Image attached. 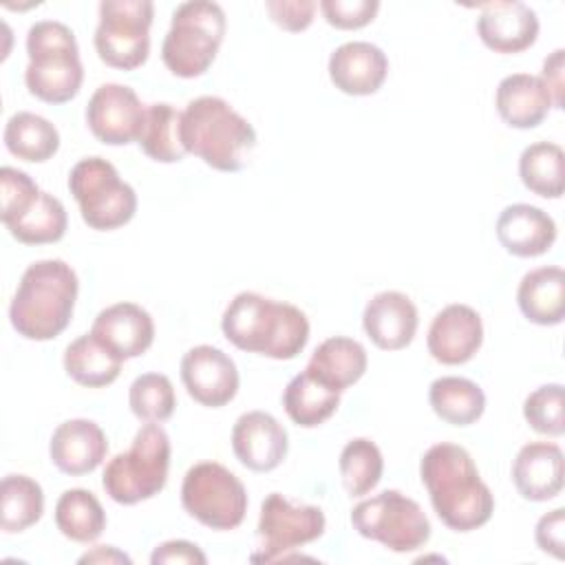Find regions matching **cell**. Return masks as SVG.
Instances as JSON below:
<instances>
[{
  "instance_id": "1",
  "label": "cell",
  "mask_w": 565,
  "mask_h": 565,
  "mask_svg": "<svg viewBox=\"0 0 565 565\" xmlns=\"http://www.w3.org/2000/svg\"><path fill=\"white\" fill-rule=\"evenodd\" d=\"M419 477L446 527L472 532L490 521L494 497L466 448L450 441L430 446L419 461Z\"/></svg>"
},
{
  "instance_id": "2",
  "label": "cell",
  "mask_w": 565,
  "mask_h": 565,
  "mask_svg": "<svg viewBox=\"0 0 565 565\" xmlns=\"http://www.w3.org/2000/svg\"><path fill=\"white\" fill-rule=\"evenodd\" d=\"M221 329L236 349L271 360H294L309 342L305 311L256 291H241L230 300Z\"/></svg>"
},
{
  "instance_id": "3",
  "label": "cell",
  "mask_w": 565,
  "mask_h": 565,
  "mask_svg": "<svg viewBox=\"0 0 565 565\" xmlns=\"http://www.w3.org/2000/svg\"><path fill=\"white\" fill-rule=\"evenodd\" d=\"M77 291L79 280L68 263L60 258L31 263L9 305L11 327L35 342L57 338L73 318Z\"/></svg>"
},
{
  "instance_id": "4",
  "label": "cell",
  "mask_w": 565,
  "mask_h": 565,
  "mask_svg": "<svg viewBox=\"0 0 565 565\" xmlns=\"http://www.w3.org/2000/svg\"><path fill=\"white\" fill-rule=\"evenodd\" d=\"M181 141L212 170L238 172L249 163L256 148V130L230 102L203 95L181 113Z\"/></svg>"
},
{
  "instance_id": "5",
  "label": "cell",
  "mask_w": 565,
  "mask_h": 565,
  "mask_svg": "<svg viewBox=\"0 0 565 565\" xmlns=\"http://www.w3.org/2000/svg\"><path fill=\"white\" fill-rule=\"evenodd\" d=\"M29 64L24 84L46 104L71 102L84 82V66L75 33L57 20H40L26 31Z\"/></svg>"
},
{
  "instance_id": "6",
  "label": "cell",
  "mask_w": 565,
  "mask_h": 565,
  "mask_svg": "<svg viewBox=\"0 0 565 565\" xmlns=\"http://www.w3.org/2000/svg\"><path fill=\"white\" fill-rule=\"evenodd\" d=\"M225 29L227 20L221 4L207 0L179 4L161 44L166 68L183 79L203 75L223 44Z\"/></svg>"
},
{
  "instance_id": "7",
  "label": "cell",
  "mask_w": 565,
  "mask_h": 565,
  "mask_svg": "<svg viewBox=\"0 0 565 565\" xmlns=\"http://www.w3.org/2000/svg\"><path fill=\"white\" fill-rule=\"evenodd\" d=\"M170 468V437L148 422L141 426L126 452L115 455L102 475V488L121 505H135L152 499L166 488Z\"/></svg>"
},
{
  "instance_id": "8",
  "label": "cell",
  "mask_w": 565,
  "mask_h": 565,
  "mask_svg": "<svg viewBox=\"0 0 565 565\" xmlns=\"http://www.w3.org/2000/svg\"><path fill=\"white\" fill-rule=\"evenodd\" d=\"M68 190L90 230L110 232L124 227L137 212L132 185L121 181L117 168L102 157L77 161L68 174Z\"/></svg>"
},
{
  "instance_id": "9",
  "label": "cell",
  "mask_w": 565,
  "mask_h": 565,
  "mask_svg": "<svg viewBox=\"0 0 565 565\" xmlns=\"http://www.w3.org/2000/svg\"><path fill=\"white\" fill-rule=\"evenodd\" d=\"M351 525L360 536L397 554L415 552L430 539V521L422 505L399 490H384L353 505Z\"/></svg>"
},
{
  "instance_id": "10",
  "label": "cell",
  "mask_w": 565,
  "mask_h": 565,
  "mask_svg": "<svg viewBox=\"0 0 565 565\" xmlns=\"http://www.w3.org/2000/svg\"><path fill=\"white\" fill-rule=\"evenodd\" d=\"M183 510L212 530H234L247 512L243 481L216 461L194 463L181 483Z\"/></svg>"
},
{
  "instance_id": "11",
  "label": "cell",
  "mask_w": 565,
  "mask_h": 565,
  "mask_svg": "<svg viewBox=\"0 0 565 565\" xmlns=\"http://www.w3.org/2000/svg\"><path fill=\"white\" fill-rule=\"evenodd\" d=\"M154 4L150 0H104L95 29V51L106 66L135 71L150 53V24Z\"/></svg>"
},
{
  "instance_id": "12",
  "label": "cell",
  "mask_w": 565,
  "mask_h": 565,
  "mask_svg": "<svg viewBox=\"0 0 565 565\" xmlns=\"http://www.w3.org/2000/svg\"><path fill=\"white\" fill-rule=\"evenodd\" d=\"M327 519L318 505L294 503L280 492L265 497L256 527L254 563H269L285 558L287 552L298 550L324 534Z\"/></svg>"
},
{
  "instance_id": "13",
  "label": "cell",
  "mask_w": 565,
  "mask_h": 565,
  "mask_svg": "<svg viewBox=\"0 0 565 565\" xmlns=\"http://www.w3.org/2000/svg\"><path fill=\"white\" fill-rule=\"evenodd\" d=\"M146 106L130 86L102 84L88 99L86 124L106 146H126L139 139Z\"/></svg>"
},
{
  "instance_id": "14",
  "label": "cell",
  "mask_w": 565,
  "mask_h": 565,
  "mask_svg": "<svg viewBox=\"0 0 565 565\" xmlns=\"http://www.w3.org/2000/svg\"><path fill=\"white\" fill-rule=\"evenodd\" d=\"M181 382L194 402L207 408H221L236 397L241 377L234 360L225 351L212 344H199L181 358Z\"/></svg>"
},
{
  "instance_id": "15",
  "label": "cell",
  "mask_w": 565,
  "mask_h": 565,
  "mask_svg": "<svg viewBox=\"0 0 565 565\" xmlns=\"http://www.w3.org/2000/svg\"><path fill=\"white\" fill-rule=\"evenodd\" d=\"M232 450L245 468L254 472H271L285 461L289 437L274 415L249 411L234 422Z\"/></svg>"
},
{
  "instance_id": "16",
  "label": "cell",
  "mask_w": 565,
  "mask_h": 565,
  "mask_svg": "<svg viewBox=\"0 0 565 565\" xmlns=\"http://www.w3.org/2000/svg\"><path fill=\"white\" fill-rule=\"evenodd\" d=\"M426 344L439 364H466L483 344L481 316L461 302L444 307L430 322Z\"/></svg>"
},
{
  "instance_id": "17",
  "label": "cell",
  "mask_w": 565,
  "mask_h": 565,
  "mask_svg": "<svg viewBox=\"0 0 565 565\" xmlns=\"http://www.w3.org/2000/svg\"><path fill=\"white\" fill-rule=\"evenodd\" d=\"M479 40L494 53H521L539 38L536 11L525 2H486L477 18Z\"/></svg>"
},
{
  "instance_id": "18",
  "label": "cell",
  "mask_w": 565,
  "mask_h": 565,
  "mask_svg": "<svg viewBox=\"0 0 565 565\" xmlns=\"http://www.w3.org/2000/svg\"><path fill=\"white\" fill-rule=\"evenodd\" d=\"M417 307L402 291L375 294L362 313V327L369 340L382 351L406 349L417 333Z\"/></svg>"
},
{
  "instance_id": "19",
  "label": "cell",
  "mask_w": 565,
  "mask_h": 565,
  "mask_svg": "<svg viewBox=\"0 0 565 565\" xmlns=\"http://www.w3.org/2000/svg\"><path fill=\"white\" fill-rule=\"evenodd\" d=\"M386 75L388 60L371 42H344L329 57V79L344 95H373L382 88Z\"/></svg>"
},
{
  "instance_id": "20",
  "label": "cell",
  "mask_w": 565,
  "mask_h": 565,
  "mask_svg": "<svg viewBox=\"0 0 565 565\" xmlns=\"http://www.w3.org/2000/svg\"><path fill=\"white\" fill-rule=\"evenodd\" d=\"M90 333L121 360L143 355L154 342L150 313L135 302H115L97 313Z\"/></svg>"
},
{
  "instance_id": "21",
  "label": "cell",
  "mask_w": 565,
  "mask_h": 565,
  "mask_svg": "<svg viewBox=\"0 0 565 565\" xmlns=\"http://www.w3.org/2000/svg\"><path fill=\"white\" fill-rule=\"evenodd\" d=\"M108 452V441L104 430L93 419H66L62 422L49 444V455L53 466L71 477H82L93 472Z\"/></svg>"
},
{
  "instance_id": "22",
  "label": "cell",
  "mask_w": 565,
  "mask_h": 565,
  "mask_svg": "<svg viewBox=\"0 0 565 565\" xmlns=\"http://www.w3.org/2000/svg\"><path fill=\"white\" fill-rule=\"evenodd\" d=\"M497 238L508 254L534 258L552 249L556 241L554 218L536 205L512 203L497 218Z\"/></svg>"
},
{
  "instance_id": "23",
  "label": "cell",
  "mask_w": 565,
  "mask_h": 565,
  "mask_svg": "<svg viewBox=\"0 0 565 565\" xmlns=\"http://www.w3.org/2000/svg\"><path fill=\"white\" fill-rule=\"evenodd\" d=\"M512 483L527 501H550L563 490V450L552 441L525 444L512 461Z\"/></svg>"
},
{
  "instance_id": "24",
  "label": "cell",
  "mask_w": 565,
  "mask_h": 565,
  "mask_svg": "<svg viewBox=\"0 0 565 565\" xmlns=\"http://www.w3.org/2000/svg\"><path fill=\"white\" fill-rule=\"evenodd\" d=\"M494 106L501 119L519 130H530L543 124L552 104V95L539 75L512 73L503 77L494 93Z\"/></svg>"
},
{
  "instance_id": "25",
  "label": "cell",
  "mask_w": 565,
  "mask_h": 565,
  "mask_svg": "<svg viewBox=\"0 0 565 565\" xmlns=\"http://www.w3.org/2000/svg\"><path fill=\"white\" fill-rule=\"evenodd\" d=\"M521 313L541 327L561 324L565 318V271L558 265L527 271L516 289Z\"/></svg>"
},
{
  "instance_id": "26",
  "label": "cell",
  "mask_w": 565,
  "mask_h": 565,
  "mask_svg": "<svg viewBox=\"0 0 565 565\" xmlns=\"http://www.w3.org/2000/svg\"><path fill=\"white\" fill-rule=\"evenodd\" d=\"M366 349L358 340L333 335L316 347L305 371H309L329 388L342 393L366 373Z\"/></svg>"
},
{
  "instance_id": "27",
  "label": "cell",
  "mask_w": 565,
  "mask_h": 565,
  "mask_svg": "<svg viewBox=\"0 0 565 565\" xmlns=\"http://www.w3.org/2000/svg\"><path fill=\"white\" fill-rule=\"evenodd\" d=\"M121 358L102 344L93 333L75 338L64 351V371L79 386L102 388L121 373Z\"/></svg>"
},
{
  "instance_id": "28",
  "label": "cell",
  "mask_w": 565,
  "mask_h": 565,
  "mask_svg": "<svg viewBox=\"0 0 565 565\" xmlns=\"http://www.w3.org/2000/svg\"><path fill=\"white\" fill-rule=\"evenodd\" d=\"M430 408L450 426H470L481 419L486 411V395L479 384L468 377L444 375L428 388Z\"/></svg>"
},
{
  "instance_id": "29",
  "label": "cell",
  "mask_w": 565,
  "mask_h": 565,
  "mask_svg": "<svg viewBox=\"0 0 565 565\" xmlns=\"http://www.w3.org/2000/svg\"><path fill=\"white\" fill-rule=\"evenodd\" d=\"M282 406L294 424L316 428L338 411L340 393L316 380L309 371H302L285 386Z\"/></svg>"
},
{
  "instance_id": "30",
  "label": "cell",
  "mask_w": 565,
  "mask_h": 565,
  "mask_svg": "<svg viewBox=\"0 0 565 565\" xmlns=\"http://www.w3.org/2000/svg\"><path fill=\"white\" fill-rule=\"evenodd\" d=\"M4 146L22 161L42 163L60 150V132L42 115L20 110L7 119Z\"/></svg>"
},
{
  "instance_id": "31",
  "label": "cell",
  "mask_w": 565,
  "mask_h": 565,
  "mask_svg": "<svg viewBox=\"0 0 565 565\" xmlns=\"http://www.w3.org/2000/svg\"><path fill=\"white\" fill-rule=\"evenodd\" d=\"M139 148L159 163H177L188 150L181 141V113L166 102L146 106L143 126L137 139Z\"/></svg>"
},
{
  "instance_id": "32",
  "label": "cell",
  "mask_w": 565,
  "mask_h": 565,
  "mask_svg": "<svg viewBox=\"0 0 565 565\" xmlns=\"http://www.w3.org/2000/svg\"><path fill=\"white\" fill-rule=\"evenodd\" d=\"M55 525L75 543H93L106 530V512L90 490L71 488L55 503Z\"/></svg>"
},
{
  "instance_id": "33",
  "label": "cell",
  "mask_w": 565,
  "mask_h": 565,
  "mask_svg": "<svg viewBox=\"0 0 565 565\" xmlns=\"http://www.w3.org/2000/svg\"><path fill=\"white\" fill-rule=\"evenodd\" d=\"M519 177L523 185L543 196L561 199L565 190V154L558 143H530L519 157Z\"/></svg>"
},
{
  "instance_id": "34",
  "label": "cell",
  "mask_w": 565,
  "mask_h": 565,
  "mask_svg": "<svg viewBox=\"0 0 565 565\" xmlns=\"http://www.w3.org/2000/svg\"><path fill=\"white\" fill-rule=\"evenodd\" d=\"M68 216L62 201L49 192H40L38 199L4 227L24 245L57 243L66 234Z\"/></svg>"
},
{
  "instance_id": "35",
  "label": "cell",
  "mask_w": 565,
  "mask_h": 565,
  "mask_svg": "<svg viewBox=\"0 0 565 565\" xmlns=\"http://www.w3.org/2000/svg\"><path fill=\"white\" fill-rule=\"evenodd\" d=\"M44 512L42 486L26 475H7L0 483V527L7 534L24 532Z\"/></svg>"
},
{
  "instance_id": "36",
  "label": "cell",
  "mask_w": 565,
  "mask_h": 565,
  "mask_svg": "<svg viewBox=\"0 0 565 565\" xmlns=\"http://www.w3.org/2000/svg\"><path fill=\"white\" fill-rule=\"evenodd\" d=\"M338 468L349 497H364L380 483L384 472V459L375 441L366 437H355L342 448Z\"/></svg>"
},
{
  "instance_id": "37",
  "label": "cell",
  "mask_w": 565,
  "mask_h": 565,
  "mask_svg": "<svg viewBox=\"0 0 565 565\" xmlns=\"http://www.w3.org/2000/svg\"><path fill=\"white\" fill-rule=\"evenodd\" d=\"M128 404L137 419L161 424L172 417L177 406L174 386L163 373H143L135 377L128 391Z\"/></svg>"
},
{
  "instance_id": "38",
  "label": "cell",
  "mask_w": 565,
  "mask_h": 565,
  "mask_svg": "<svg viewBox=\"0 0 565 565\" xmlns=\"http://www.w3.org/2000/svg\"><path fill=\"white\" fill-rule=\"evenodd\" d=\"M565 391L563 384H543L534 388L523 402L525 422L541 435L561 437L565 433V415H563Z\"/></svg>"
},
{
  "instance_id": "39",
  "label": "cell",
  "mask_w": 565,
  "mask_h": 565,
  "mask_svg": "<svg viewBox=\"0 0 565 565\" xmlns=\"http://www.w3.org/2000/svg\"><path fill=\"white\" fill-rule=\"evenodd\" d=\"M42 190L38 183L22 170L4 166L0 170V218L7 225L9 221L18 218L40 194Z\"/></svg>"
},
{
  "instance_id": "40",
  "label": "cell",
  "mask_w": 565,
  "mask_h": 565,
  "mask_svg": "<svg viewBox=\"0 0 565 565\" xmlns=\"http://www.w3.org/2000/svg\"><path fill=\"white\" fill-rule=\"evenodd\" d=\"M320 11L331 26L342 31H353L375 20L380 11V2L377 0H322Z\"/></svg>"
},
{
  "instance_id": "41",
  "label": "cell",
  "mask_w": 565,
  "mask_h": 565,
  "mask_svg": "<svg viewBox=\"0 0 565 565\" xmlns=\"http://www.w3.org/2000/svg\"><path fill=\"white\" fill-rule=\"evenodd\" d=\"M313 0H267L265 9L274 24H278L282 31L300 33L311 26L313 13H316Z\"/></svg>"
},
{
  "instance_id": "42",
  "label": "cell",
  "mask_w": 565,
  "mask_h": 565,
  "mask_svg": "<svg viewBox=\"0 0 565 565\" xmlns=\"http://www.w3.org/2000/svg\"><path fill=\"white\" fill-rule=\"evenodd\" d=\"M536 545L545 552L552 554L554 558H563V547H565V510L556 508L547 514H543L536 523L534 530Z\"/></svg>"
},
{
  "instance_id": "43",
  "label": "cell",
  "mask_w": 565,
  "mask_h": 565,
  "mask_svg": "<svg viewBox=\"0 0 565 565\" xmlns=\"http://www.w3.org/2000/svg\"><path fill=\"white\" fill-rule=\"evenodd\" d=\"M152 565H163V563H188V565H205L207 556L199 550V545L190 541H166L159 547H154L150 556Z\"/></svg>"
},
{
  "instance_id": "44",
  "label": "cell",
  "mask_w": 565,
  "mask_h": 565,
  "mask_svg": "<svg viewBox=\"0 0 565 565\" xmlns=\"http://www.w3.org/2000/svg\"><path fill=\"white\" fill-rule=\"evenodd\" d=\"M563 57H565V51H563V49H556V51H554L550 57H545V62H543V75H541V79H543V84L547 86V90H550V95H552L554 108H563V88H565V84H563V68H565Z\"/></svg>"
},
{
  "instance_id": "45",
  "label": "cell",
  "mask_w": 565,
  "mask_h": 565,
  "mask_svg": "<svg viewBox=\"0 0 565 565\" xmlns=\"http://www.w3.org/2000/svg\"><path fill=\"white\" fill-rule=\"evenodd\" d=\"M79 563H128L130 565V556L115 550L113 545H99L93 552L79 556Z\"/></svg>"
}]
</instances>
